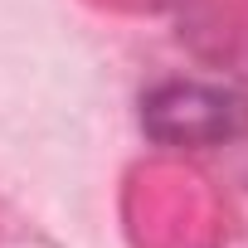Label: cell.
Segmentation results:
<instances>
[{
	"mask_svg": "<svg viewBox=\"0 0 248 248\" xmlns=\"http://www.w3.org/2000/svg\"><path fill=\"white\" fill-rule=\"evenodd\" d=\"M141 127L161 146H224L248 132V97L214 83H156L141 97Z\"/></svg>",
	"mask_w": 248,
	"mask_h": 248,
	"instance_id": "6da1fadb",
	"label": "cell"
}]
</instances>
